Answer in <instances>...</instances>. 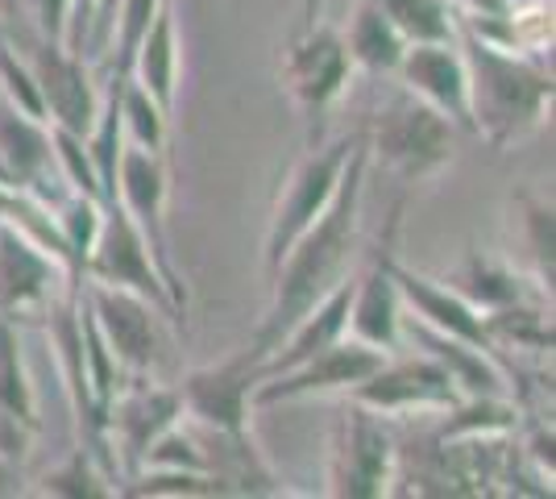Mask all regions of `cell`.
<instances>
[{"label":"cell","mask_w":556,"mask_h":499,"mask_svg":"<svg viewBox=\"0 0 556 499\" xmlns=\"http://www.w3.org/2000/svg\"><path fill=\"white\" fill-rule=\"evenodd\" d=\"M366 163H370V142L362 134L353 154H349L345 171H341V184L332 191L328 209L312 221V229L287 250V259L278 262V271L270 275L275 279V300H270L266 321L257 325L254 341H250L257 362L266 354H275L282 346V337L300 325L303 312L312 309L316 300H325L328 291L349 275V262H353V250H357Z\"/></svg>","instance_id":"1"},{"label":"cell","mask_w":556,"mask_h":499,"mask_svg":"<svg viewBox=\"0 0 556 499\" xmlns=\"http://www.w3.org/2000/svg\"><path fill=\"white\" fill-rule=\"evenodd\" d=\"M0 159H4L17 188H34L47 175L50 159H54L47 121L25 117L4 92H0Z\"/></svg>","instance_id":"21"},{"label":"cell","mask_w":556,"mask_h":499,"mask_svg":"<svg viewBox=\"0 0 556 499\" xmlns=\"http://www.w3.org/2000/svg\"><path fill=\"white\" fill-rule=\"evenodd\" d=\"M0 416H13L17 425L38 428L34 416V387H29V371H25L22 346L13 325L0 316Z\"/></svg>","instance_id":"24"},{"label":"cell","mask_w":556,"mask_h":499,"mask_svg":"<svg viewBox=\"0 0 556 499\" xmlns=\"http://www.w3.org/2000/svg\"><path fill=\"white\" fill-rule=\"evenodd\" d=\"M54 266L42 254V246L22 234L17 225H0V316L22 312L47 296Z\"/></svg>","instance_id":"18"},{"label":"cell","mask_w":556,"mask_h":499,"mask_svg":"<svg viewBox=\"0 0 556 499\" xmlns=\"http://www.w3.org/2000/svg\"><path fill=\"white\" fill-rule=\"evenodd\" d=\"M92 284H109V287H125V291H138L141 300H150L154 309L179 321V312L170 304L163 287V275L154 271V259L146 250V238L138 234V225L129 221V213L121 209V200H109L104 213H100V234H96V246L88 254V266Z\"/></svg>","instance_id":"7"},{"label":"cell","mask_w":556,"mask_h":499,"mask_svg":"<svg viewBox=\"0 0 556 499\" xmlns=\"http://www.w3.org/2000/svg\"><path fill=\"white\" fill-rule=\"evenodd\" d=\"M357 138L362 134L337 138L332 146H307L303 163L291 171V179L275 204V216H270V234H266V271L270 275L278 271V262L287 259V250L312 229V221L328 209Z\"/></svg>","instance_id":"3"},{"label":"cell","mask_w":556,"mask_h":499,"mask_svg":"<svg viewBox=\"0 0 556 499\" xmlns=\"http://www.w3.org/2000/svg\"><path fill=\"white\" fill-rule=\"evenodd\" d=\"M349 400L374 408V412H407V408H453L462 400V391L453 387L448 371L437 358H416V362H399V366H378L370 379H362Z\"/></svg>","instance_id":"15"},{"label":"cell","mask_w":556,"mask_h":499,"mask_svg":"<svg viewBox=\"0 0 556 499\" xmlns=\"http://www.w3.org/2000/svg\"><path fill=\"white\" fill-rule=\"evenodd\" d=\"M129 75L154 96V104L170 117V109H175V84H179V42H175V4L170 0L159 4V13H154L150 29H146L138 54H134Z\"/></svg>","instance_id":"20"},{"label":"cell","mask_w":556,"mask_h":499,"mask_svg":"<svg viewBox=\"0 0 556 499\" xmlns=\"http://www.w3.org/2000/svg\"><path fill=\"white\" fill-rule=\"evenodd\" d=\"M25 67H29L38 92H42L47 117H54L59 129L88 138L96 117H100V92H96L92 75L84 72V59L71 54L63 42H50V38L38 34V38L29 42Z\"/></svg>","instance_id":"10"},{"label":"cell","mask_w":556,"mask_h":499,"mask_svg":"<svg viewBox=\"0 0 556 499\" xmlns=\"http://www.w3.org/2000/svg\"><path fill=\"white\" fill-rule=\"evenodd\" d=\"M465 72H469V113L473 134L490 146H507L540 125L553 100V75L528 59H515L490 38L465 29Z\"/></svg>","instance_id":"2"},{"label":"cell","mask_w":556,"mask_h":499,"mask_svg":"<svg viewBox=\"0 0 556 499\" xmlns=\"http://www.w3.org/2000/svg\"><path fill=\"white\" fill-rule=\"evenodd\" d=\"M412 337L428 350V358H437L444 371H448V379H453V387L462 391L465 400L469 396H507V379L494 366L490 350H478V346H469L462 337H448V333L432 329L424 321L412 329Z\"/></svg>","instance_id":"19"},{"label":"cell","mask_w":556,"mask_h":499,"mask_svg":"<svg viewBox=\"0 0 556 499\" xmlns=\"http://www.w3.org/2000/svg\"><path fill=\"white\" fill-rule=\"evenodd\" d=\"M121 0H100V9H96V22H92V34H88V47L92 54H104L109 50V38H113V13Z\"/></svg>","instance_id":"37"},{"label":"cell","mask_w":556,"mask_h":499,"mask_svg":"<svg viewBox=\"0 0 556 499\" xmlns=\"http://www.w3.org/2000/svg\"><path fill=\"white\" fill-rule=\"evenodd\" d=\"M184 416V396L179 391H166V387H138L129 391L121 404H109L104 428H113L121 437V450H125V466L138 471L141 453L150 450V441L166 433Z\"/></svg>","instance_id":"17"},{"label":"cell","mask_w":556,"mask_h":499,"mask_svg":"<svg viewBox=\"0 0 556 499\" xmlns=\"http://www.w3.org/2000/svg\"><path fill=\"white\" fill-rule=\"evenodd\" d=\"M225 478H212V471H150L129 487V496H225Z\"/></svg>","instance_id":"29"},{"label":"cell","mask_w":556,"mask_h":499,"mask_svg":"<svg viewBox=\"0 0 556 499\" xmlns=\"http://www.w3.org/2000/svg\"><path fill=\"white\" fill-rule=\"evenodd\" d=\"M141 466H150V471H212L208 458L195 450L184 433H175V425L150 441V450L141 453Z\"/></svg>","instance_id":"33"},{"label":"cell","mask_w":556,"mask_h":499,"mask_svg":"<svg viewBox=\"0 0 556 499\" xmlns=\"http://www.w3.org/2000/svg\"><path fill=\"white\" fill-rule=\"evenodd\" d=\"M523 229H528V246H532V259L540 279L553 287V209L528 200V216H523Z\"/></svg>","instance_id":"34"},{"label":"cell","mask_w":556,"mask_h":499,"mask_svg":"<svg viewBox=\"0 0 556 499\" xmlns=\"http://www.w3.org/2000/svg\"><path fill=\"white\" fill-rule=\"evenodd\" d=\"M332 496L341 499H378L391 491L394 478V441L382 412L349 400L345 416L332 437Z\"/></svg>","instance_id":"5"},{"label":"cell","mask_w":556,"mask_h":499,"mask_svg":"<svg viewBox=\"0 0 556 499\" xmlns=\"http://www.w3.org/2000/svg\"><path fill=\"white\" fill-rule=\"evenodd\" d=\"M490 337H510L519 346H535V350H548L553 346V325L540 316V312H528L519 304H507V309H494L486 316Z\"/></svg>","instance_id":"30"},{"label":"cell","mask_w":556,"mask_h":499,"mask_svg":"<svg viewBox=\"0 0 556 499\" xmlns=\"http://www.w3.org/2000/svg\"><path fill=\"white\" fill-rule=\"evenodd\" d=\"M282 79L295 96V104L303 109L307 121V146H320V117L328 113V104L345 92L349 84V50L345 38L328 25H312L303 29L300 42L291 47L287 63H282Z\"/></svg>","instance_id":"8"},{"label":"cell","mask_w":556,"mask_h":499,"mask_svg":"<svg viewBox=\"0 0 556 499\" xmlns=\"http://www.w3.org/2000/svg\"><path fill=\"white\" fill-rule=\"evenodd\" d=\"M0 92L9 96L17 109H22L25 117L34 121H47V104H42V92H38V84H34V75L25 63H17V54L9 50V42L0 38Z\"/></svg>","instance_id":"31"},{"label":"cell","mask_w":556,"mask_h":499,"mask_svg":"<svg viewBox=\"0 0 556 499\" xmlns=\"http://www.w3.org/2000/svg\"><path fill=\"white\" fill-rule=\"evenodd\" d=\"M121 117H125V134L141 150H163L166 146V113L154 104V96L146 92L134 75L121 88Z\"/></svg>","instance_id":"27"},{"label":"cell","mask_w":556,"mask_h":499,"mask_svg":"<svg viewBox=\"0 0 556 499\" xmlns=\"http://www.w3.org/2000/svg\"><path fill=\"white\" fill-rule=\"evenodd\" d=\"M391 275H394V287H399V300H407V304L419 312L424 325L448 333V337H462V341L478 346V350H494V337H490V329H486V316H482V309H473L462 291L437 287L428 275L407 271L399 259L391 262Z\"/></svg>","instance_id":"16"},{"label":"cell","mask_w":556,"mask_h":499,"mask_svg":"<svg viewBox=\"0 0 556 499\" xmlns=\"http://www.w3.org/2000/svg\"><path fill=\"white\" fill-rule=\"evenodd\" d=\"M391 25L403 34V42H453L457 38V17L453 0H374Z\"/></svg>","instance_id":"23"},{"label":"cell","mask_w":556,"mask_h":499,"mask_svg":"<svg viewBox=\"0 0 556 499\" xmlns=\"http://www.w3.org/2000/svg\"><path fill=\"white\" fill-rule=\"evenodd\" d=\"M0 184H4V188H17L13 175H9V166H4V159H0Z\"/></svg>","instance_id":"41"},{"label":"cell","mask_w":556,"mask_h":499,"mask_svg":"<svg viewBox=\"0 0 556 499\" xmlns=\"http://www.w3.org/2000/svg\"><path fill=\"white\" fill-rule=\"evenodd\" d=\"M345 50L349 63H362L366 72H394L407 42L374 0H362L357 13H353V25H349Z\"/></svg>","instance_id":"22"},{"label":"cell","mask_w":556,"mask_h":499,"mask_svg":"<svg viewBox=\"0 0 556 499\" xmlns=\"http://www.w3.org/2000/svg\"><path fill=\"white\" fill-rule=\"evenodd\" d=\"M407 92L428 100L453 129L473 134V113H469V72H465L462 50L453 42H412L403 50L399 67Z\"/></svg>","instance_id":"12"},{"label":"cell","mask_w":556,"mask_h":499,"mask_svg":"<svg viewBox=\"0 0 556 499\" xmlns=\"http://www.w3.org/2000/svg\"><path fill=\"white\" fill-rule=\"evenodd\" d=\"M104 478L92 471V453L79 450L71 458L67 466L50 471L42 478V496H71V499H96V496H109V487H100Z\"/></svg>","instance_id":"32"},{"label":"cell","mask_w":556,"mask_h":499,"mask_svg":"<svg viewBox=\"0 0 556 499\" xmlns=\"http://www.w3.org/2000/svg\"><path fill=\"white\" fill-rule=\"evenodd\" d=\"M17 9H22V0H0V17H17Z\"/></svg>","instance_id":"40"},{"label":"cell","mask_w":556,"mask_h":499,"mask_svg":"<svg viewBox=\"0 0 556 499\" xmlns=\"http://www.w3.org/2000/svg\"><path fill=\"white\" fill-rule=\"evenodd\" d=\"M116 200H121V209L129 213V221L138 225V234L146 238L154 271L163 275L166 296H170V304L179 312V325H184L187 287L179 284V271H175V259H170V241H166V171L159 163V150H141L138 142L121 150Z\"/></svg>","instance_id":"4"},{"label":"cell","mask_w":556,"mask_h":499,"mask_svg":"<svg viewBox=\"0 0 556 499\" xmlns=\"http://www.w3.org/2000/svg\"><path fill=\"white\" fill-rule=\"evenodd\" d=\"M17 483H22V478H17L13 458H4V453H0V496H17V491H22Z\"/></svg>","instance_id":"38"},{"label":"cell","mask_w":556,"mask_h":499,"mask_svg":"<svg viewBox=\"0 0 556 499\" xmlns=\"http://www.w3.org/2000/svg\"><path fill=\"white\" fill-rule=\"evenodd\" d=\"M29 4H34V25H38V34L50 38V42H63V38H67L71 0H29Z\"/></svg>","instance_id":"36"},{"label":"cell","mask_w":556,"mask_h":499,"mask_svg":"<svg viewBox=\"0 0 556 499\" xmlns=\"http://www.w3.org/2000/svg\"><path fill=\"white\" fill-rule=\"evenodd\" d=\"M96 9H100V0H71L67 38H63V47H67L71 54H79V59H84V47H88V34H92Z\"/></svg>","instance_id":"35"},{"label":"cell","mask_w":556,"mask_h":499,"mask_svg":"<svg viewBox=\"0 0 556 499\" xmlns=\"http://www.w3.org/2000/svg\"><path fill=\"white\" fill-rule=\"evenodd\" d=\"M399 213H403V204H394L391 221H387V234H382V246H378V254H374L370 271H366L362 279H353V300H349L345 333H353L357 341H366L374 350H394V346H399V329H403V316H399V287H394V275H391Z\"/></svg>","instance_id":"13"},{"label":"cell","mask_w":556,"mask_h":499,"mask_svg":"<svg viewBox=\"0 0 556 499\" xmlns=\"http://www.w3.org/2000/svg\"><path fill=\"white\" fill-rule=\"evenodd\" d=\"M100 213H104V204L92 200V196H71L67 204H63V213H59V238L67 246V271L71 279H84V266H88V254H92L96 246V234H100Z\"/></svg>","instance_id":"25"},{"label":"cell","mask_w":556,"mask_h":499,"mask_svg":"<svg viewBox=\"0 0 556 499\" xmlns=\"http://www.w3.org/2000/svg\"><path fill=\"white\" fill-rule=\"evenodd\" d=\"M366 142L374 146V154L391 166L399 179L416 184V179L441 171L453 159V125L428 100L403 96L382 113L374 138H366Z\"/></svg>","instance_id":"6"},{"label":"cell","mask_w":556,"mask_h":499,"mask_svg":"<svg viewBox=\"0 0 556 499\" xmlns=\"http://www.w3.org/2000/svg\"><path fill=\"white\" fill-rule=\"evenodd\" d=\"M387 362V350H374L357 337H341L325 346L320 354L303 358L291 371L270 375L254 387L250 404H282V400H303V396H325V391H353L362 379H370L374 371Z\"/></svg>","instance_id":"9"},{"label":"cell","mask_w":556,"mask_h":499,"mask_svg":"<svg viewBox=\"0 0 556 499\" xmlns=\"http://www.w3.org/2000/svg\"><path fill=\"white\" fill-rule=\"evenodd\" d=\"M254 387H257V354L245 346L241 354L220 362V366L191 371L179 396H184V408H191V416H200L220 437H229V446L250 450V441H245V416H250Z\"/></svg>","instance_id":"11"},{"label":"cell","mask_w":556,"mask_h":499,"mask_svg":"<svg viewBox=\"0 0 556 499\" xmlns=\"http://www.w3.org/2000/svg\"><path fill=\"white\" fill-rule=\"evenodd\" d=\"M320 13H325V0H303V29L320 22Z\"/></svg>","instance_id":"39"},{"label":"cell","mask_w":556,"mask_h":499,"mask_svg":"<svg viewBox=\"0 0 556 499\" xmlns=\"http://www.w3.org/2000/svg\"><path fill=\"white\" fill-rule=\"evenodd\" d=\"M469 284L462 291L465 300L473 304V309H507V304H519L523 300V287L519 279L510 275L507 266H498L494 259H482V254H473V259L465 262V279Z\"/></svg>","instance_id":"26"},{"label":"cell","mask_w":556,"mask_h":499,"mask_svg":"<svg viewBox=\"0 0 556 499\" xmlns=\"http://www.w3.org/2000/svg\"><path fill=\"white\" fill-rule=\"evenodd\" d=\"M88 304H92V316L109 350H113L116 366L121 371H150L154 366V354H159V333H154V304L141 300L138 291H125V287H109V284H92L88 291Z\"/></svg>","instance_id":"14"},{"label":"cell","mask_w":556,"mask_h":499,"mask_svg":"<svg viewBox=\"0 0 556 499\" xmlns=\"http://www.w3.org/2000/svg\"><path fill=\"white\" fill-rule=\"evenodd\" d=\"M50 142H54V159L63 163V175H67V184L79 196H92L104 204V191H100V179H96V166H92V154H88V142L79 138V134H67V129H50Z\"/></svg>","instance_id":"28"}]
</instances>
